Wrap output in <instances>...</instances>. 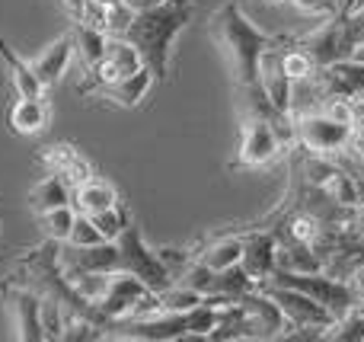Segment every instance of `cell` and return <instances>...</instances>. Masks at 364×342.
<instances>
[{
    "label": "cell",
    "instance_id": "33",
    "mask_svg": "<svg viewBox=\"0 0 364 342\" xmlns=\"http://www.w3.org/2000/svg\"><path fill=\"white\" fill-rule=\"evenodd\" d=\"M61 176L70 183V189H77V186H83L87 179H93V166H90V160H83L80 154H77V157L61 170Z\"/></svg>",
    "mask_w": 364,
    "mask_h": 342
},
{
    "label": "cell",
    "instance_id": "36",
    "mask_svg": "<svg viewBox=\"0 0 364 342\" xmlns=\"http://www.w3.org/2000/svg\"><path fill=\"white\" fill-rule=\"evenodd\" d=\"M87 4L90 0H61V10L77 23V19H83V13H87Z\"/></svg>",
    "mask_w": 364,
    "mask_h": 342
},
{
    "label": "cell",
    "instance_id": "39",
    "mask_svg": "<svg viewBox=\"0 0 364 342\" xmlns=\"http://www.w3.org/2000/svg\"><path fill=\"white\" fill-rule=\"evenodd\" d=\"M265 4H288V0H265Z\"/></svg>",
    "mask_w": 364,
    "mask_h": 342
},
{
    "label": "cell",
    "instance_id": "4",
    "mask_svg": "<svg viewBox=\"0 0 364 342\" xmlns=\"http://www.w3.org/2000/svg\"><path fill=\"white\" fill-rule=\"evenodd\" d=\"M297 45H304L314 55L316 68L342 61V58H358V51L364 48V6L348 0L346 6H339L336 16H329L326 26L297 38Z\"/></svg>",
    "mask_w": 364,
    "mask_h": 342
},
{
    "label": "cell",
    "instance_id": "18",
    "mask_svg": "<svg viewBox=\"0 0 364 342\" xmlns=\"http://www.w3.org/2000/svg\"><path fill=\"white\" fill-rule=\"evenodd\" d=\"M0 61H4V70L10 77V87L16 90V96H45V83L38 80L32 64L26 58H19L4 38H0Z\"/></svg>",
    "mask_w": 364,
    "mask_h": 342
},
{
    "label": "cell",
    "instance_id": "9",
    "mask_svg": "<svg viewBox=\"0 0 364 342\" xmlns=\"http://www.w3.org/2000/svg\"><path fill=\"white\" fill-rule=\"evenodd\" d=\"M240 307H243L246 339H282L284 333L291 330L284 311L262 292V288L243 294V298H240Z\"/></svg>",
    "mask_w": 364,
    "mask_h": 342
},
{
    "label": "cell",
    "instance_id": "35",
    "mask_svg": "<svg viewBox=\"0 0 364 342\" xmlns=\"http://www.w3.org/2000/svg\"><path fill=\"white\" fill-rule=\"evenodd\" d=\"M348 154H352V157H364V122L352 125V144H348Z\"/></svg>",
    "mask_w": 364,
    "mask_h": 342
},
{
    "label": "cell",
    "instance_id": "37",
    "mask_svg": "<svg viewBox=\"0 0 364 342\" xmlns=\"http://www.w3.org/2000/svg\"><path fill=\"white\" fill-rule=\"evenodd\" d=\"M348 228H355V230H358V234L364 237V202L352 208V215H348Z\"/></svg>",
    "mask_w": 364,
    "mask_h": 342
},
{
    "label": "cell",
    "instance_id": "31",
    "mask_svg": "<svg viewBox=\"0 0 364 342\" xmlns=\"http://www.w3.org/2000/svg\"><path fill=\"white\" fill-rule=\"evenodd\" d=\"M74 157H77L74 144H48V147H42V154H38V164H42L48 173H61Z\"/></svg>",
    "mask_w": 364,
    "mask_h": 342
},
{
    "label": "cell",
    "instance_id": "19",
    "mask_svg": "<svg viewBox=\"0 0 364 342\" xmlns=\"http://www.w3.org/2000/svg\"><path fill=\"white\" fill-rule=\"evenodd\" d=\"M70 202H74V189H70V183L61 173H48V176H42L29 189V208L36 211V215L61 208V205H70Z\"/></svg>",
    "mask_w": 364,
    "mask_h": 342
},
{
    "label": "cell",
    "instance_id": "3",
    "mask_svg": "<svg viewBox=\"0 0 364 342\" xmlns=\"http://www.w3.org/2000/svg\"><path fill=\"white\" fill-rule=\"evenodd\" d=\"M297 144L294 138V119L291 115H243L240 125V147H237V166L243 170H259V166L275 164L278 157Z\"/></svg>",
    "mask_w": 364,
    "mask_h": 342
},
{
    "label": "cell",
    "instance_id": "26",
    "mask_svg": "<svg viewBox=\"0 0 364 342\" xmlns=\"http://www.w3.org/2000/svg\"><path fill=\"white\" fill-rule=\"evenodd\" d=\"M282 70L291 80H307L316 74V61L304 45H297V38H291V48H282Z\"/></svg>",
    "mask_w": 364,
    "mask_h": 342
},
{
    "label": "cell",
    "instance_id": "6",
    "mask_svg": "<svg viewBox=\"0 0 364 342\" xmlns=\"http://www.w3.org/2000/svg\"><path fill=\"white\" fill-rule=\"evenodd\" d=\"M262 285H284V288H297V292L310 294L314 301H320L336 320L346 317L355 307V298L348 292V285L342 279H333L326 272H284V269H275L269 275V282Z\"/></svg>",
    "mask_w": 364,
    "mask_h": 342
},
{
    "label": "cell",
    "instance_id": "11",
    "mask_svg": "<svg viewBox=\"0 0 364 342\" xmlns=\"http://www.w3.org/2000/svg\"><path fill=\"white\" fill-rule=\"evenodd\" d=\"M4 301L6 314L13 324V336L19 342H42L45 326H42V294L32 288L19 285H4Z\"/></svg>",
    "mask_w": 364,
    "mask_h": 342
},
{
    "label": "cell",
    "instance_id": "13",
    "mask_svg": "<svg viewBox=\"0 0 364 342\" xmlns=\"http://www.w3.org/2000/svg\"><path fill=\"white\" fill-rule=\"evenodd\" d=\"M275 230L269 228H252L243 234V256H240V266L250 272V279L256 285L269 282V275L275 272Z\"/></svg>",
    "mask_w": 364,
    "mask_h": 342
},
{
    "label": "cell",
    "instance_id": "17",
    "mask_svg": "<svg viewBox=\"0 0 364 342\" xmlns=\"http://www.w3.org/2000/svg\"><path fill=\"white\" fill-rule=\"evenodd\" d=\"M48 102H45V96H19L16 102L10 106V128L16 134H42L45 128H48Z\"/></svg>",
    "mask_w": 364,
    "mask_h": 342
},
{
    "label": "cell",
    "instance_id": "28",
    "mask_svg": "<svg viewBox=\"0 0 364 342\" xmlns=\"http://www.w3.org/2000/svg\"><path fill=\"white\" fill-rule=\"evenodd\" d=\"M326 339L336 342H364V304H355L346 317H339L326 330Z\"/></svg>",
    "mask_w": 364,
    "mask_h": 342
},
{
    "label": "cell",
    "instance_id": "7",
    "mask_svg": "<svg viewBox=\"0 0 364 342\" xmlns=\"http://www.w3.org/2000/svg\"><path fill=\"white\" fill-rule=\"evenodd\" d=\"M294 138L297 144L314 154L342 157V154H348V144H352V125L336 122L326 112H307L294 119Z\"/></svg>",
    "mask_w": 364,
    "mask_h": 342
},
{
    "label": "cell",
    "instance_id": "32",
    "mask_svg": "<svg viewBox=\"0 0 364 342\" xmlns=\"http://www.w3.org/2000/svg\"><path fill=\"white\" fill-rule=\"evenodd\" d=\"M291 6H294L297 13H304V16H320V19H329L339 13V4L336 0H288Z\"/></svg>",
    "mask_w": 364,
    "mask_h": 342
},
{
    "label": "cell",
    "instance_id": "24",
    "mask_svg": "<svg viewBox=\"0 0 364 342\" xmlns=\"http://www.w3.org/2000/svg\"><path fill=\"white\" fill-rule=\"evenodd\" d=\"M106 58L115 64V70H119L122 77H125V74H134V70L144 68V58H141V51L134 48V45L128 42L125 36H109V42H106Z\"/></svg>",
    "mask_w": 364,
    "mask_h": 342
},
{
    "label": "cell",
    "instance_id": "8",
    "mask_svg": "<svg viewBox=\"0 0 364 342\" xmlns=\"http://www.w3.org/2000/svg\"><path fill=\"white\" fill-rule=\"evenodd\" d=\"M259 288L284 311L291 330H320L323 339H326V330L336 324V317L320 301H314L310 294L297 292V288H284V285H259Z\"/></svg>",
    "mask_w": 364,
    "mask_h": 342
},
{
    "label": "cell",
    "instance_id": "34",
    "mask_svg": "<svg viewBox=\"0 0 364 342\" xmlns=\"http://www.w3.org/2000/svg\"><path fill=\"white\" fill-rule=\"evenodd\" d=\"M346 285H348V292H352L355 304H364V262L352 269V275L346 279Z\"/></svg>",
    "mask_w": 364,
    "mask_h": 342
},
{
    "label": "cell",
    "instance_id": "10",
    "mask_svg": "<svg viewBox=\"0 0 364 342\" xmlns=\"http://www.w3.org/2000/svg\"><path fill=\"white\" fill-rule=\"evenodd\" d=\"M151 292H154V288H147L138 275L119 269V272H112V282H109L106 298L96 304V314L102 317V324H106V326H112V324H119V320L132 317L134 307H138Z\"/></svg>",
    "mask_w": 364,
    "mask_h": 342
},
{
    "label": "cell",
    "instance_id": "30",
    "mask_svg": "<svg viewBox=\"0 0 364 342\" xmlns=\"http://www.w3.org/2000/svg\"><path fill=\"white\" fill-rule=\"evenodd\" d=\"M64 243H70V247H96V243H106V237H102V230L96 228L93 218L77 215L74 228H70V237Z\"/></svg>",
    "mask_w": 364,
    "mask_h": 342
},
{
    "label": "cell",
    "instance_id": "15",
    "mask_svg": "<svg viewBox=\"0 0 364 342\" xmlns=\"http://www.w3.org/2000/svg\"><path fill=\"white\" fill-rule=\"evenodd\" d=\"M154 83H157V77H154V70L144 64V68L134 70V74H125V77H119V80H112L109 87H102L96 96H102V100L115 102V106H122V109H134L144 102V96L151 93Z\"/></svg>",
    "mask_w": 364,
    "mask_h": 342
},
{
    "label": "cell",
    "instance_id": "22",
    "mask_svg": "<svg viewBox=\"0 0 364 342\" xmlns=\"http://www.w3.org/2000/svg\"><path fill=\"white\" fill-rule=\"evenodd\" d=\"M240 256H243V234H227V237H214L208 247H201V253L195 260L205 262L214 272H224V269L237 266Z\"/></svg>",
    "mask_w": 364,
    "mask_h": 342
},
{
    "label": "cell",
    "instance_id": "5",
    "mask_svg": "<svg viewBox=\"0 0 364 342\" xmlns=\"http://www.w3.org/2000/svg\"><path fill=\"white\" fill-rule=\"evenodd\" d=\"M115 247H119V256H122V269H125V272H132V275H138L147 288L164 292V288L173 285L170 269L164 266V260H160L157 250L147 247L144 234H141V228L134 221L128 224L119 237H115Z\"/></svg>",
    "mask_w": 364,
    "mask_h": 342
},
{
    "label": "cell",
    "instance_id": "38",
    "mask_svg": "<svg viewBox=\"0 0 364 342\" xmlns=\"http://www.w3.org/2000/svg\"><path fill=\"white\" fill-rule=\"evenodd\" d=\"M125 4L132 6L134 13H138V10H147V6H157V4H164V0H125Z\"/></svg>",
    "mask_w": 364,
    "mask_h": 342
},
{
    "label": "cell",
    "instance_id": "21",
    "mask_svg": "<svg viewBox=\"0 0 364 342\" xmlns=\"http://www.w3.org/2000/svg\"><path fill=\"white\" fill-rule=\"evenodd\" d=\"M70 36H74V55L80 58L83 70L96 68V64L106 58V42L109 36L102 29H96L93 23H87V19H77L74 29H70Z\"/></svg>",
    "mask_w": 364,
    "mask_h": 342
},
{
    "label": "cell",
    "instance_id": "20",
    "mask_svg": "<svg viewBox=\"0 0 364 342\" xmlns=\"http://www.w3.org/2000/svg\"><path fill=\"white\" fill-rule=\"evenodd\" d=\"M77 208V215H100V211L112 208V205H119V192H115L112 183H106V179H87L83 186H77L74 189V202H70Z\"/></svg>",
    "mask_w": 364,
    "mask_h": 342
},
{
    "label": "cell",
    "instance_id": "23",
    "mask_svg": "<svg viewBox=\"0 0 364 342\" xmlns=\"http://www.w3.org/2000/svg\"><path fill=\"white\" fill-rule=\"evenodd\" d=\"M323 192H326L336 205H342V208H355V205L364 202V179L355 176V173L346 170V166H339V170L326 179Z\"/></svg>",
    "mask_w": 364,
    "mask_h": 342
},
{
    "label": "cell",
    "instance_id": "1",
    "mask_svg": "<svg viewBox=\"0 0 364 342\" xmlns=\"http://www.w3.org/2000/svg\"><path fill=\"white\" fill-rule=\"evenodd\" d=\"M208 32H211L214 45L220 48V55L227 58V68H230L233 83L243 90H259V64H262V55L278 45L284 36H269L262 32L250 16L243 13V6L237 0H227L224 6L211 13V23H208Z\"/></svg>",
    "mask_w": 364,
    "mask_h": 342
},
{
    "label": "cell",
    "instance_id": "29",
    "mask_svg": "<svg viewBox=\"0 0 364 342\" xmlns=\"http://www.w3.org/2000/svg\"><path fill=\"white\" fill-rule=\"evenodd\" d=\"M93 221H96V228L102 230V237L106 240H115V237L122 234V230L132 224V218H128V208L125 205H112V208H106V211H100V215H93Z\"/></svg>",
    "mask_w": 364,
    "mask_h": 342
},
{
    "label": "cell",
    "instance_id": "12",
    "mask_svg": "<svg viewBox=\"0 0 364 342\" xmlns=\"http://www.w3.org/2000/svg\"><path fill=\"white\" fill-rule=\"evenodd\" d=\"M314 77L326 100H336V96L352 100V96L364 93V58H342V61L323 64Z\"/></svg>",
    "mask_w": 364,
    "mask_h": 342
},
{
    "label": "cell",
    "instance_id": "16",
    "mask_svg": "<svg viewBox=\"0 0 364 342\" xmlns=\"http://www.w3.org/2000/svg\"><path fill=\"white\" fill-rule=\"evenodd\" d=\"M275 269L284 272H323V260L314 250V243L294 240L288 234H275Z\"/></svg>",
    "mask_w": 364,
    "mask_h": 342
},
{
    "label": "cell",
    "instance_id": "14",
    "mask_svg": "<svg viewBox=\"0 0 364 342\" xmlns=\"http://www.w3.org/2000/svg\"><path fill=\"white\" fill-rule=\"evenodd\" d=\"M70 61H74V36H70V32H61V36L51 38V42L45 45L29 64L38 74V80L45 83V90H48L68 74Z\"/></svg>",
    "mask_w": 364,
    "mask_h": 342
},
{
    "label": "cell",
    "instance_id": "2",
    "mask_svg": "<svg viewBox=\"0 0 364 342\" xmlns=\"http://www.w3.org/2000/svg\"><path fill=\"white\" fill-rule=\"evenodd\" d=\"M192 0H164L157 6L138 10L128 26L125 38L141 51L144 64L154 70L157 80L170 77V58H173V45L182 36L186 23L192 19Z\"/></svg>",
    "mask_w": 364,
    "mask_h": 342
},
{
    "label": "cell",
    "instance_id": "27",
    "mask_svg": "<svg viewBox=\"0 0 364 342\" xmlns=\"http://www.w3.org/2000/svg\"><path fill=\"white\" fill-rule=\"evenodd\" d=\"M160 304H164V311H170V314H186V311H192V307L205 304V294H198L195 288L182 285V282H173L170 288L160 292Z\"/></svg>",
    "mask_w": 364,
    "mask_h": 342
},
{
    "label": "cell",
    "instance_id": "25",
    "mask_svg": "<svg viewBox=\"0 0 364 342\" xmlns=\"http://www.w3.org/2000/svg\"><path fill=\"white\" fill-rule=\"evenodd\" d=\"M77 221V208L74 205H61V208H51V211H42L38 215V224H42L45 237L51 243H64L70 237V228Z\"/></svg>",
    "mask_w": 364,
    "mask_h": 342
}]
</instances>
